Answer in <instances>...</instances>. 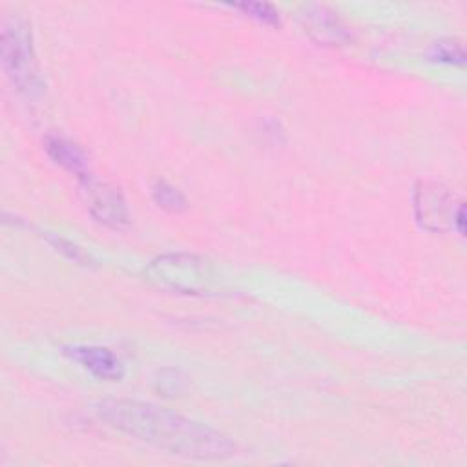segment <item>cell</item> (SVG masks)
Returning <instances> with one entry per match:
<instances>
[{
	"label": "cell",
	"instance_id": "cell-1",
	"mask_svg": "<svg viewBox=\"0 0 467 467\" xmlns=\"http://www.w3.org/2000/svg\"><path fill=\"white\" fill-rule=\"evenodd\" d=\"M97 412L109 427L170 454L192 460H224L237 451L223 432L153 403L104 400L97 405Z\"/></svg>",
	"mask_w": 467,
	"mask_h": 467
},
{
	"label": "cell",
	"instance_id": "cell-5",
	"mask_svg": "<svg viewBox=\"0 0 467 467\" xmlns=\"http://www.w3.org/2000/svg\"><path fill=\"white\" fill-rule=\"evenodd\" d=\"M89 213L102 224L120 228L128 224V208L119 188L108 182H97L91 177L82 181Z\"/></svg>",
	"mask_w": 467,
	"mask_h": 467
},
{
	"label": "cell",
	"instance_id": "cell-10",
	"mask_svg": "<svg viewBox=\"0 0 467 467\" xmlns=\"http://www.w3.org/2000/svg\"><path fill=\"white\" fill-rule=\"evenodd\" d=\"M429 57L432 60L445 62V64H458V66H462L465 62V53H463L462 44H458L452 38H445V40L434 42L431 51H429Z\"/></svg>",
	"mask_w": 467,
	"mask_h": 467
},
{
	"label": "cell",
	"instance_id": "cell-2",
	"mask_svg": "<svg viewBox=\"0 0 467 467\" xmlns=\"http://www.w3.org/2000/svg\"><path fill=\"white\" fill-rule=\"evenodd\" d=\"M0 57L7 78L18 91L35 97L42 91L44 80L33 47L27 22L18 15H7L0 29Z\"/></svg>",
	"mask_w": 467,
	"mask_h": 467
},
{
	"label": "cell",
	"instance_id": "cell-3",
	"mask_svg": "<svg viewBox=\"0 0 467 467\" xmlns=\"http://www.w3.org/2000/svg\"><path fill=\"white\" fill-rule=\"evenodd\" d=\"M414 213L420 226L429 232L456 230L460 235L465 234V204L441 184H416Z\"/></svg>",
	"mask_w": 467,
	"mask_h": 467
},
{
	"label": "cell",
	"instance_id": "cell-6",
	"mask_svg": "<svg viewBox=\"0 0 467 467\" xmlns=\"http://www.w3.org/2000/svg\"><path fill=\"white\" fill-rule=\"evenodd\" d=\"M299 20L305 31H308L310 36L321 44L339 46L348 40V31L345 24L339 20V16L334 11H330L325 5H319V4L303 5L299 11Z\"/></svg>",
	"mask_w": 467,
	"mask_h": 467
},
{
	"label": "cell",
	"instance_id": "cell-11",
	"mask_svg": "<svg viewBox=\"0 0 467 467\" xmlns=\"http://www.w3.org/2000/svg\"><path fill=\"white\" fill-rule=\"evenodd\" d=\"M232 5L235 9H241L248 16L263 22V24H268V26H277L279 24V13L270 4H263V2H239V4H232Z\"/></svg>",
	"mask_w": 467,
	"mask_h": 467
},
{
	"label": "cell",
	"instance_id": "cell-9",
	"mask_svg": "<svg viewBox=\"0 0 467 467\" xmlns=\"http://www.w3.org/2000/svg\"><path fill=\"white\" fill-rule=\"evenodd\" d=\"M151 195H153V201L168 210V212H173V213H179L186 208V199L184 195L175 188L171 186L170 182L162 181V179H157L151 186Z\"/></svg>",
	"mask_w": 467,
	"mask_h": 467
},
{
	"label": "cell",
	"instance_id": "cell-4",
	"mask_svg": "<svg viewBox=\"0 0 467 467\" xmlns=\"http://www.w3.org/2000/svg\"><path fill=\"white\" fill-rule=\"evenodd\" d=\"M148 274L162 286L181 292L206 290L212 274L208 261L190 254H168L151 261Z\"/></svg>",
	"mask_w": 467,
	"mask_h": 467
},
{
	"label": "cell",
	"instance_id": "cell-8",
	"mask_svg": "<svg viewBox=\"0 0 467 467\" xmlns=\"http://www.w3.org/2000/svg\"><path fill=\"white\" fill-rule=\"evenodd\" d=\"M44 144H46L44 148H46L47 155L58 166H62L64 170L75 173L80 181L89 179L88 157H86L84 150L77 142H73V140H69V139H66L62 135H47Z\"/></svg>",
	"mask_w": 467,
	"mask_h": 467
},
{
	"label": "cell",
	"instance_id": "cell-12",
	"mask_svg": "<svg viewBox=\"0 0 467 467\" xmlns=\"http://www.w3.org/2000/svg\"><path fill=\"white\" fill-rule=\"evenodd\" d=\"M44 235H46V239H47L58 252H62L66 257L73 259L75 263H82V265H84L86 261H89V257H88L77 244L66 241L64 237H58L57 234H44Z\"/></svg>",
	"mask_w": 467,
	"mask_h": 467
},
{
	"label": "cell",
	"instance_id": "cell-7",
	"mask_svg": "<svg viewBox=\"0 0 467 467\" xmlns=\"http://www.w3.org/2000/svg\"><path fill=\"white\" fill-rule=\"evenodd\" d=\"M64 352L99 379L119 381L124 374L120 359L109 348L95 345H75L66 347Z\"/></svg>",
	"mask_w": 467,
	"mask_h": 467
}]
</instances>
